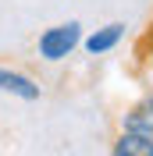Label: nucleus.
Returning a JSON list of instances; mask_svg holds the SVG:
<instances>
[{"label":"nucleus","mask_w":153,"mask_h":156,"mask_svg":"<svg viewBox=\"0 0 153 156\" xmlns=\"http://www.w3.org/2000/svg\"><path fill=\"white\" fill-rule=\"evenodd\" d=\"M110 156H153V142L143 138V135H135V131L118 128L114 142H110Z\"/></svg>","instance_id":"423d86ee"},{"label":"nucleus","mask_w":153,"mask_h":156,"mask_svg":"<svg viewBox=\"0 0 153 156\" xmlns=\"http://www.w3.org/2000/svg\"><path fill=\"white\" fill-rule=\"evenodd\" d=\"M146 32H150V36H153V18H150V29H146Z\"/></svg>","instance_id":"0eeeda50"},{"label":"nucleus","mask_w":153,"mask_h":156,"mask_svg":"<svg viewBox=\"0 0 153 156\" xmlns=\"http://www.w3.org/2000/svg\"><path fill=\"white\" fill-rule=\"evenodd\" d=\"M132 75L139 78L143 92H153V36L143 32L132 46Z\"/></svg>","instance_id":"39448f33"},{"label":"nucleus","mask_w":153,"mask_h":156,"mask_svg":"<svg viewBox=\"0 0 153 156\" xmlns=\"http://www.w3.org/2000/svg\"><path fill=\"white\" fill-rule=\"evenodd\" d=\"M82 36H86V29H82L78 18L57 21V25H50V29L39 32L36 57L43 60V64H61V60H68L75 50H82Z\"/></svg>","instance_id":"f257e3e1"},{"label":"nucleus","mask_w":153,"mask_h":156,"mask_svg":"<svg viewBox=\"0 0 153 156\" xmlns=\"http://www.w3.org/2000/svg\"><path fill=\"white\" fill-rule=\"evenodd\" d=\"M118 128L135 131V135H143V138L153 142V92H143L135 103H128L125 114L118 117Z\"/></svg>","instance_id":"7ed1b4c3"},{"label":"nucleus","mask_w":153,"mask_h":156,"mask_svg":"<svg viewBox=\"0 0 153 156\" xmlns=\"http://www.w3.org/2000/svg\"><path fill=\"white\" fill-rule=\"evenodd\" d=\"M0 92L21 99V103H39L43 99V89L32 75H25L18 68H4V64H0Z\"/></svg>","instance_id":"20e7f679"},{"label":"nucleus","mask_w":153,"mask_h":156,"mask_svg":"<svg viewBox=\"0 0 153 156\" xmlns=\"http://www.w3.org/2000/svg\"><path fill=\"white\" fill-rule=\"evenodd\" d=\"M125 32H128L125 21H107V25H100V29L86 32V36H82L86 57H107V53H114V50L125 43Z\"/></svg>","instance_id":"f03ea898"}]
</instances>
